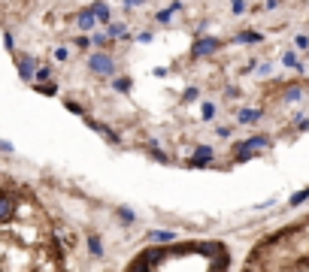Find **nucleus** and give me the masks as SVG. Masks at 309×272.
Wrapping results in <instances>:
<instances>
[{
  "instance_id": "obj_4",
  "label": "nucleus",
  "mask_w": 309,
  "mask_h": 272,
  "mask_svg": "<svg viewBox=\"0 0 309 272\" xmlns=\"http://www.w3.org/2000/svg\"><path fill=\"white\" fill-rule=\"evenodd\" d=\"M167 239H173V233H167V230H158V233H152V242H167Z\"/></svg>"
},
{
  "instance_id": "obj_6",
  "label": "nucleus",
  "mask_w": 309,
  "mask_h": 272,
  "mask_svg": "<svg viewBox=\"0 0 309 272\" xmlns=\"http://www.w3.org/2000/svg\"><path fill=\"white\" fill-rule=\"evenodd\" d=\"M36 91L40 94H55V85H36Z\"/></svg>"
},
{
  "instance_id": "obj_3",
  "label": "nucleus",
  "mask_w": 309,
  "mask_h": 272,
  "mask_svg": "<svg viewBox=\"0 0 309 272\" xmlns=\"http://www.w3.org/2000/svg\"><path fill=\"white\" fill-rule=\"evenodd\" d=\"M91 67H94L97 73H106V76L112 73V61H109L106 55H94V58H91Z\"/></svg>"
},
{
  "instance_id": "obj_2",
  "label": "nucleus",
  "mask_w": 309,
  "mask_h": 272,
  "mask_svg": "<svg viewBox=\"0 0 309 272\" xmlns=\"http://www.w3.org/2000/svg\"><path fill=\"white\" fill-rule=\"evenodd\" d=\"M215 49H218V40L206 36V40H200V43L194 46V58H200V55H209V52H215Z\"/></svg>"
},
{
  "instance_id": "obj_5",
  "label": "nucleus",
  "mask_w": 309,
  "mask_h": 272,
  "mask_svg": "<svg viewBox=\"0 0 309 272\" xmlns=\"http://www.w3.org/2000/svg\"><path fill=\"white\" fill-rule=\"evenodd\" d=\"M91 24H94V18H91L88 12H85V15H79V27H91Z\"/></svg>"
},
{
  "instance_id": "obj_7",
  "label": "nucleus",
  "mask_w": 309,
  "mask_h": 272,
  "mask_svg": "<svg viewBox=\"0 0 309 272\" xmlns=\"http://www.w3.org/2000/svg\"><path fill=\"white\" fill-rule=\"evenodd\" d=\"M88 245H91V251H94V254H100V251H103V248H100V239H97V236H94Z\"/></svg>"
},
{
  "instance_id": "obj_1",
  "label": "nucleus",
  "mask_w": 309,
  "mask_h": 272,
  "mask_svg": "<svg viewBox=\"0 0 309 272\" xmlns=\"http://www.w3.org/2000/svg\"><path fill=\"white\" fill-rule=\"evenodd\" d=\"M243 272H309V215L261 239Z\"/></svg>"
},
{
  "instance_id": "obj_8",
  "label": "nucleus",
  "mask_w": 309,
  "mask_h": 272,
  "mask_svg": "<svg viewBox=\"0 0 309 272\" xmlns=\"http://www.w3.org/2000/svg\"><path fill=\"white\" fill-rule=\"evenodd\" d=\"M128 85H131V79H119V82H115V88H119V91H128Z\"/></svg>"
}]
</instances>
